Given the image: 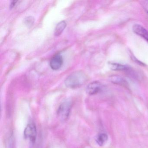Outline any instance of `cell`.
<instances>
[{"instance_id": "7c38bea8", "label": "cell", "mask_w": 148, "mask_h": 148, "mask_svg": "<svg viewBox=\"0 0 148 148\" xmlns=\"http://www.w3.org/2000/svg\"><path fill=\"white\" fill-rule=\"evenodd\" d=\"M142 5L145 12L148 14V1H142Z\"/></svg>"}, {"instance_id": "277c9868", "label": "cell", "mask_w": 148, "mask_h": 148, "mask_svg": "<svg viewBox=\"0 0 148 148\" xmlns=\"http://www.w3.org/2000/svg\"><path fill=\"white\" fill-rule=\"evenodd\" d=\"M63 64V57L60 54L54 55L50 60V66L54 71L59 70L62 67Z\"/></svg>"}, {"instance_id": "8fae6325", "label": "cell", "mask_w": 148, "mask_h": 148, "mask_svg": "<svg viewBox=\"0 0 148 148\" xmlns=\"http://www.w3.org/2000/svg\"><path fill=\"white\" fill-rule=\"evenodd\" d=\"M34 18L32 16L26 17L25 19V23L26 25L28 27L32 26L34 23Z\"/></svg>"}, {"instance_id": "6da1fadb", "label": "cell", "mask_w": 148, "mask_h": 148, "mask_svg": "<svg viewBox=\"0 0 148 148\" xmlns=\"http://www.w3.org/2000/svg\"><path fill=\"white\" fill-rule=\"evenodd\" d=\"M87 80L86 75L82 71H77L70 74L65 80L66 86L76 89L83 85Z\"/></svg>"}, {"instance_id": "30bf717a", "label": "cell", "mask_w": 148, "mask_h": 148, "mask_svg": "<svg viewBox=\"0 0 148 148\" xmlns=\"http://www.w3.org/2000/svg\"><path fill=\"white\" fill-rule=\"evenodd\" d=\"M66 23L64 21H62L60 22L55 27L54 35L55 36H60L66 27Z\"/></svg>"}, {"instance_id": "9c48e42d", "label": "cell", "mask_w": 148, "mask_h": 148, "mask_svg": "<svg viewBox=\"0 0 148 148\" xmlns=\"http://www.w3.org/2000/svg\"><path fill=\"white\" fill-rule=\"evenodd\" d=\"M108 139V135L106 133H100L96 137V141L99 145L102 146L105 144Z\"/></svg>"}, {"instance_id": "52a82bcc", "label": "cell", "mask_w": 148, "mask_h": 148, "mask_svg": "<svg viewBox=\"0 0 148 148\" xmlns=\"http://www.w3.org/2000/svg\"><path fill=\"white\" fill-rule=\"evenodd\" d=\"M110 80L112 83L116 84L123 86H127V82L120 76H117V75H113L111 76L110 77Z\"/></svg>"}, {"instance_id": "3957f363", "label": "cell", "mask_w": 148, "mask_h": 148, "mask_svg": "<svg viewBox=\"0 0 148 148\" xmlns=\"http://www.w3.org/2000/svg\"><path fill=\"white\" fill-rule=\"evenodd\" d=\"M37 135V129L35 124L33 123L28 124L24 131L25 138L28 139L31 143H34L36 141Z\"/></svg>"}, {"instance_id": "7a4b0ae2", "label": "cell", "mask_w": 148, "mask_h": 148, "mask_svg": "<svg viewBox=\"0 0 148 148\" xmlns=\"http://www.w3.org/2000/svg\"><path fill=\"white\" fill-rule=\"evenodd\" d=\"M72 103L70 99L64 101L59 106L57 111V115L60 120L64 121L66 120L70 115Z\"/></svg>"}, {"instance_id": "5b68a950", "label": "cell", "mask_w": 148, "mask_h": 148, "mask_svg": "<svg viewBox=\"0 0 148 148\" xmlns=\"http://www.w3.org/2000/svg\"><path fill=\"white\" fill-rule=\"evenodd\" d=\"M102 89V85L98 81H94L90 83L86 87V92L90 95H95L100 92Z\"/></svg>"}, {"instance_id": "ba28073f", "label": "cell", "mask_w": 148, "mask_h": 148, "mask_svg": "<svg viewBox=\"0 0 148 148\" xmlns=\"http://www.w3.org/2000/svg\"><path fill=\"white\" fill-rule=\"evenodd\" d=\"M111 69L115 71H127L130 69V67L127 65L113 63L110 64Z\"/></svg>"}, {"instance_id": "8992f818", "label": "cell", "mask_w": 148, "mask_h": 148, "mask_svg": "<svg viewBox=\"0 0 148 148\" xmlns=\"http://www.w3.org/2000/svg\"><path fill=\"white\" fill-rule=\"evenodd\" d=\"M133 32L148 42V31L143 27L138 24L134 25L132 27Z\"/></svg>"}, {"instance_id": "4fadbf2b", "label": "cell", "mask_w": 148, "mask_h": 148, "mask_svg": "<svg viewBox=\"0 0 148 148\" xmlns=\"http://www.w3.org/2000/svg\"><path fill=\"white\" fill-rule=\"evenodd\" d=\"M17 2H18V1H13L11 3V5H10V8H12L14 7V6L15 5Z\"/></svg>"}]
</instances>
